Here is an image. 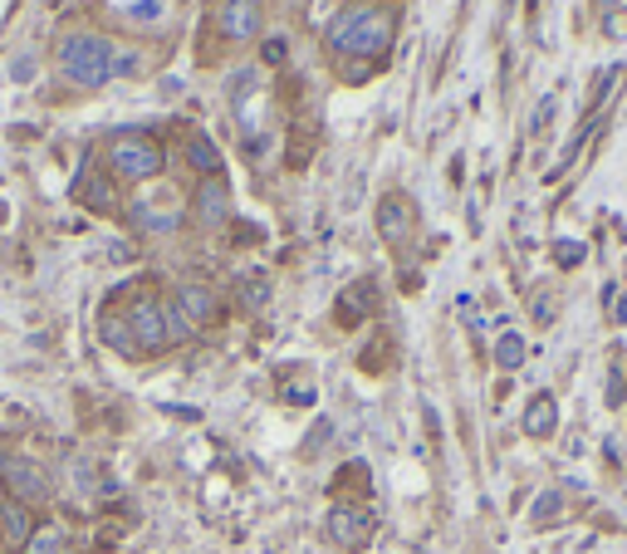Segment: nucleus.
Wrapping results in <instances>:
<instances>
[{"label":"nucleus","instance_id":"1","mask_svg":"<svg viewBox=\"0 0 627 554\" xmlns=\"http://www.w3.org/2000/svg\"><path fill=\"white\" fill-rule=\"evenodd\" d=\"M397 40V5H382V0H353L333 15L329 35H323V50L329 60H339L348 70V60L358 64V79H368L372 70L388 64V50Z\"/></svg>","mask_w":627,"mask_h":554},{"label":"nucleus","instance_id":"2","mask_svg":"<svg viewBox=\"0 0 627 554\" xmlns=\"http://www.w3.org/2000/svg\"><path fill=\"white\" fill-rule=\"evenodd\" d=\"M54 64H59V79H64L69 89H103L118 70V45L103 40V35H94V30H74L59 40Z\"/></svg>","mask_w":627,"mask_h":554},{"label":"nucleus","instance_id":"3","mask_svg":"<svg viewBox=\"0 0 627 554\" xmlns=\"http://www.w3.org/2000/svg\"><path fill=\"white\" fill-rule=\"evenodd\" d=\"M103 158H108V177L113 182H152V177H162V168H167L162 143L143 138V133H118V138H108Z\"/></svg>","mask_w":627,"mask_h":554},{"label":"nucleus","instance_id":"4","mask_svg":"<svg viewBox=\"0 0 627 554\" xmlns=\"http://www.w3.org/2000/svg\"><path fill=\"white\" fill-rule=\"evenodd\" d=\"M127 329H133V344H137V358L143 354H162L172 338V315H167V299L157 295H137L133 309H127Z\"/></svg>","mask_w":627,"mask_h":554},{"label":"nucleus","instance_id":"5","mask_svg":"<svg viewBox=\"0 0 627 554\" xmlns=\"http://www.w3.org/2000/svg\"><path fill=\"white\" fill-rule=\"evenodd\" d=\"M167 315H172V338H186V334H196V329L216 324L221 305H216L211 285H176V295L167 299Z\"/></svg>","mask_w":627,"mask_h":554},{"label":"nucleus","instance_id":"6","mask_svg":"<svg viewBox=\"0 0 627 554\" xmlns=\"http://www.w3.org/2000/svg\"><path fill=\"white\" fill-rule=\"evenodd\" d=\"M211 30L221 45H250L265 30V5L260 0H211Z\"/></svg>","mask_w":627,"mask_h":554},{"label":"nucleus","instance_id":"7","mask_svg":"<svg viewBox=\"0 0 627 554\" xmlns=\"http://www.w3.org/2000/svg\"><path fill=\"white\" fill-rule=\"evenodd\" d=\"M0 481L10 485V495H15L20 505L49 501V476H45V466L29 461V456H0Z\"/></svg>","mask_w":627,"mask_h":554},{"label":"nucleus","instance_id":"8","mask_svg":"<svg viewBox=\"0 0 627 554\" xmlns=\"http://www.w3.org/2000/svg\"><path fill=\"white\" fill-rule=\"evenodd\" d=\"M411 231H417V211H411V201L397 197V192H388V197L378 201V236L388 241V246H407Z\"/></svg>","mask_w":627,"mask_h":554},{"label":"nucleus","instance_id":"9","mask_svg":"<svg viewBox=\"0 0 627 554\" xmlns=\"http://www.w3.org/2000/svg\"><path fill=\"white\" fill-rule=\"evenodd\" d=\"M192 211L201 226H221V221L231 217V187H225V177H201V187H196V197H192Z\"/></svg>","mask_w":627,"mask_h":554},{"label":"nucleus","instance_id":"10","mask_svg":"<svg viewBox=\"0 0 627 554\" xmlns=\"http://www.w3.org/2000/svg\"><path fill=\"white\" fill-rule=\"evenodd\" d=\"M368 534H372L368 510H353V505H333V510H329V540L333 544H343V550H358Z\"/></svg>","mask_w":627,"mask_h":554},{"label":"nucleus","instance_id":"11","mask_svg":"<svg viewBox=\"0 0 627 554\" xmlns=\"http://www.w3.org/2000/svg\"><path fill=\"white\" fill-rule=\"evenodd\" d=\"M0 534H5V544L25 550L29 534H35V515H29V505H20V501H0Z\"/></svg>","mask_w":627,"mask_h":554},{"label":"nucleus","instance_id":"12","mask_svg":"<svg viewBox=\"0 0 627 554\" xmlns=\"http://www.w3.org/2000/svg\"><path fill=\"white\" fill-rule=\"evenodd\" d=\"M98 338H103L113 354L137 358V344H133V329H127V315H113V309H108V315L98 319Z\"/></svg>","mask_w":627,"mask_h":554},{"label":"nucleus","instance_id":"13","mask_svg":"<svg viewBox=\"0 0 627 554\" xmlns=\"http://www.w3.org/2000/svg\"><path fill=\"white\" fill-rule=\"evenodd\" d=\"M186 162H192L201 177H221V152H216V143L206 138V133H192V138H186Z\"/></svg>","mask_w":627,"mask_h":554},{"label":"nucleus","instance_id":"14","mask_svg":"<svg viewBox=\"0 0 627 554\" xmlns=\"http://www.w3.org/2000/svg\"><path fill=\"white\" fill-rule=\"evenodd\" d=\"M554 422H558L554 397H534V403H529V413H525V432L529 436H549V432H554Z\"/></svg>","mask_w":627,"mask_h":554},{"label":"nucleus","instance_id":"15","mask_svg":"<svg viewBox=\"0 0 627 554\" xmlns=\"http://www.w3.org/2000/svg\"><path fill=\"white\" fill-rule=\"evenodd\" d=\"M368 309H372V285H368V280H362L358 290H348V295L339 299V319H343V324H358V319L368 315Z\"/></svg>","mask_w":627,"mask_h":554},{"label":"nucleus","instance_id":"16","mask_svg":"<svg viewBox=\"0 0 627 554\" xmlns=\"http://www.w3.org/2000/svg\"><path fill=\"white\" fill-rule=\"evenodd\" d=\"M74 197L84 201V207H94V211H118V201H113V192H108V182H78Z\"/></svg>","mask_w":627,"mask_h":554},{"label":"nucleus","instance_id":"17","mask_svg":"<svg viewBox=\"0 0 627 554\" xmlns=\"http://www.w3.org/2000/svg\"><path fill=\"white\" fill-rule=\"evenodd\" d=\"M59 550H64V534H59L54 525H45V530L35 525V534H29L25 554H59Z\"/></svg>","mask_w":627,"mask_h":554},{"label":"nucleus","instance_id":"18","mask_svg":"<svg viewBox=\"0 0 627 554\" xmlns=\"http://www.w3.org/2000/svg\"><path fill=\"white\" fill-rule=\"evenodd\" d=\"M495 358H500V368H515L519 358H525V344H519L515 334H505V338L495 344Z\"/></svg>","mask_w":627,"mask_h":554},{"label":"nucleus","instance_id":"19","mask_svg":"<svg viewBox=\"0 0 627 554\" xmlns=\"http://www.w3.org/2000/svg\"><path fill=\"white\" fill-rule=\"evenodd\" d=\"M265 64H284V40H270V45H265Z\"/></svg>","mask_w":627,"mask_h":554}]
</instances>
